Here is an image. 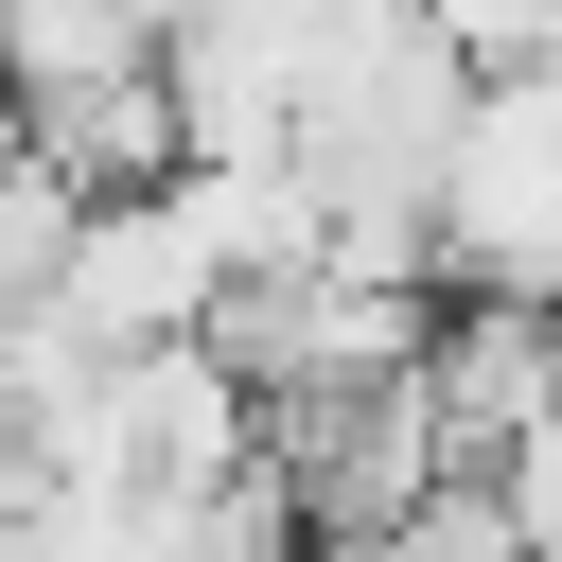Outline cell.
<instances>
[{
  "instance_id": "6da1fadb",
  "label": "cell",
  "mask_w": 562,
  "mask_h": 562,
  "mask_svg": "<svg viewBox=\"0 0 562 562\" xmlns=\"http://www.w3.org/2000/svg\"><path fill=\"white\" fill-rule=\"evenodd\" d=\"M439 299H562V53L474 70L439 158Z\"/></svg>"
},
{
  "instance_id": "7a4b0ae2",
  "label": "cell",
  "mask_w": 562,
  "mask_h": 562,
  "mask_svg": "<svg viewBox=\"0 0 562 562\" xmlns=\"http://www.w3.org/2000/svg\"><path fill=\"white\" fill-rule=\"evenodd\" d=\"M211 299H228V211H211L193 158L158 193H88V246H70V299H53L88 351H176V334H211Z\"/></svg>"
},
{
  "instance_id": "3957f363",
  "label": "cell",
  "mask_w": 562,
  "mask_h": 562,
  "mask_svg": "<svg viewBox=\"0 0 562 562\" xmlns=\"http://www.w3.org/2000/svg\"><path fill=\"white\" fill-rule=\"evenodd\" d=\"M70 246H88V193H70L53 158H18V176H0V316H53V299H70Z\"/></svg>"
},
{
  "instance_id": "277c9868",
  "label": "cell",
  "mask_w": 562,
  "mask_h": 562,
  "mask_svg": "<svg viewBox=\"0 0 562 562\" xmlns=\"http://www.w3.org/2000/svg\"><path fill=\"white\" fill-rule=\"evenodd\" d=\"M18 158H35V123H18V88H0V176H18Z\"/></svg>"
}]
</instances>
